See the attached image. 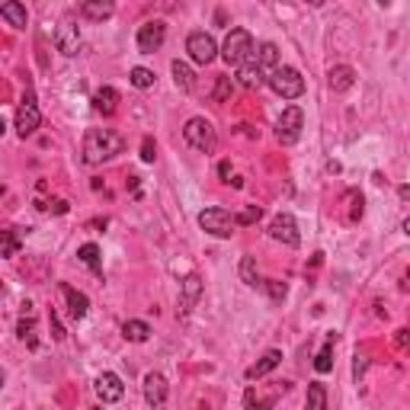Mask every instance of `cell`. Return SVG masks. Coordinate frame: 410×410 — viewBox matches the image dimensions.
I'll list each match as a JSON object with an SVG mask.
<instances>
[{"instance_id":"cell-1","label":"cell","mask_w":410,"mask_h":410,"mask_svg":"<svg viewBox=\"0 0 410 410\" xmlns=\"http://www.w3.org/2000/svg\"><path fill=\"white\" fill-rule=\"evenodd\" d=\"M122 148H125V138L112 129H90L84 135V160L87 164L112 160L116 154H122Z\"/></svg>"},{"instance_id":"cell-2","label":"cell","mask_w":410,"mask_h":410,"mask_svg":"<svg viewBox=\"0 0 410 410\" xmlns=\"http://www.w3.org/2000/svg\"><path fill=\"white\" fill-rule=\"evenodd\" d=\"M222 58L231 67L247 65V61L253 58V36L247 32V29H231V32H228V39H224Z\"/></svg>"},{"instance_id":"cell-3","label":"cell","mask_w":410,"mask_h":410,"mask_svg":"<svg viewBox=\"0 0 410 410\" xmlns=\"http://www.w3.org/2000/svg\"><path fill=\"white\" fill-rule=\"evenodd\" d=\"M183 138H186V144L193 151H199V154H212L215 144H218V135H215V125L208 119H202V116H196V119L186 122V129H183Z\"/></svg>"},{"instance_id":"cell-4","label":"cell","mask_w":410,"mask_h":410,"mask_svg":"<svg viewBox=\"0 0 410 410\" xmlns=\"http://www.w3.org/2000/svg\"><path fill=\"white\" fill-rule=\"evenodd\" d=\"M266 80H270V87L282 96V100H299V96L305 94V77H301L295 67H282L279 65Z\"/></svg>"},{"instance_id":"cell-5","label":"cell","mask_w":410,"mask_h":410,"mask_svg":"<svg viewBox=\"0 0 410 410\" xmlns=\"http://www.w3.org/2000/svg\"><path fill=\"white\" fill-rule=\"evenodd\" d=\"M199 224H202L205 234H212V237H231L234 234V215L228 212V208H222V205H212V208H205L202 215H199Z\"/></svg>"},{"instance_id":"cell-6","label":"cell","mask_w":410,"mask_h":410,"mask_svg":"<svg viewBox=\"0 0 410 410\" xmlns=\"http://www.w3.org/2000/svg\"><path fill=\"white\" fill-rule=\"evenodd\" d=\"M301 129H305V112H301L299 106H285L279 122H276V138H279V144H295V141L301 138Z\"/></svg>"},{"instance_id":"cell-7","label":"cell","mask_w":410,"mask_h":410,"mask_svg":"<svg viewBox=\"0 0 410 410\" xmlns=\"http://www.w3.org/2000/svg\"><path fill=\"white\" fill-rule=\"evenodd\" d=\"M186 52L196 65H212L215 55H218V45H215V39L208 32H193L186 39Z\"/></svg>"},{"instance_id":"cell-8","label":"cell","mask_w":410,"mask_h":410,"mask_svg":"<svg viewBox=\"0 0 410 410\" xmlns=\"http://www.w3.org/2000/svg\"><path fill=\"white\" fill-rule=\"evenodd\" d=\"M270 237H272V241H279V244H285V247H299V244H301L299 224H295V218H292L289 212H282V215H276V218H272Z\"/></svg>"},{"instance_id":"cell-9","label":"cell","mask_w":410,"mask_h":410,"mask_svg":"<svg viewBox=\"0 0 410 410\" xmlns=\"http://www.w3.org/2000/svg\"><path fill=\"white\" fill-rule=\"evenodd\" d=\"M164 39H167V26L160 19H151V23H144L138 29V52L141 55H154L164 45Z\"/></svg>"},{"instance_id":"cell-10","label":"cell","mask_w":410,"mask_h":410,"mask_svg":"<svg viewBox=\"0 0 410 410\" xmlns=\"http://www.w3.org/2000/svg\"><path fill=\"white\" fill-rule=\"evenodd\" d=\"M39 122H42V112H39L32 94H26V100L19 102V109H17V135L19 138H29L39 129Z\"/></svg>"},{"instance_id":"cell-11","label":"cell","mask_w":410,"mask_h":410,"mask_svg":"<svg viewBox=\"0 0 410 410\" xmlns=\"http://www.w3.org/2000/svg\"><path fill=\"white\" fill-rule=\"evenodd\" d=\"M55 45H58V52H61V55H67V58H74L77 52H80V29H77L71 19H65V23L58 26Z\"/></svg>"},{"instance_id":"cell-12","label":"cell","mask_w":410,"mask_h":410,"mask_svg":"<svg viewBox=\"0 0 410 410\" xmlns=\"http://www.w3.org/2000/svg\"><path fill=\"white\" fill-rule=\"evenodd\" d=\"M96 394H100L102 404H116V401H122L125 385H122V378L116 372H102L100 378H96Z\"/></svg>"},{"instance_id":"cell-13","label":"cell","mask_w":410,"mask_h":410,"mask_svg":"<svg viewBox=\"0 0 410 410\" xmlns=\"http://www.w3.org/2000/svg\"><path fill=\"white\" fill-rule=\"evenodd\" d=\"M144 401H148L154 410L164 407V401H167V378H164L160 372L144 375Z\"/></svg>"},{"instance_id":"cell-14","label":"cell","mask_w":410,"mask_h":410,"mask_svg":"<svg viewBox=\"0 0 410 410\" xmlns=\"http://www.w3.org/2000/svg\"><path fill=\"white\" fill-rule=\"evenodd\" d=\"M199 295H202V279H199L196 272H189L186 279L180 282V311H183V314H189V311H193V305L199 301Z\"/></svg>"},{"instance_id":"cell-15","label":"cell","mask_w":410,"mask_h":410,"mask_svg":"<svg viewBox=\"0 0 410 410\" xmlns=\"http://www.w3.org/2000/svg\"><path fill=\"white\" fill-rule=\"evenodd\" d=\"M61 295H65V301H67V314L74 317V321L87 317V311H90V301H87L84 292H77V289H71L67 282H61Z\"/></svg>"},{"instance_id":"cell-16","label":"cell","mask_w":410,"mask_h":410,"mask_svg":"<svg viewBox=\"0 0 410 410\" xmlns=\"http://www.w3.org/2000/svg\"><path fill=\"white\" fill-rule=\"evenodd\" d=\"M253 61H257V67H260L263 74L270 77L279 67V48L272 45V42H263L260 48H253Z\"/></svg>"},{"instance_id":"cell-17","label":"cell","mask_w":410,"mask_h":410,"mask_svg":"<svg viewBox=\"0 0 410 410\" xmlns=\"http://www.w3.org/2000/svg\"><path fill=\"white\" fill-rule=\"evenodd\" d=\"M327 80H330V90H336V94H346V90L356 84V71L349 65H336V67H330Z\"/></svg>"},{"instance_id":"cell-18","label":"cell","mask_w":410,"mask_h":410,"mask_svg":"<svg viewBox=\"0 0 410 410\" xmlns=\"http://www.w3.org/2000/svg\"><path fill=\"white\" fill-rule=\"evenodd\" d=\"M94 109L102 112V116H112V112L119 109V90L116 87H100L94 94Z\"/></svg>"},{"instance_id":"cell-19","label":"cell","mask_w":410,"mask_h":410,"mask_svg":"<svg viewBox=\"0 0 410 410\" xmlns=\"http://www.w3.org/2000/svg\"><path fill=\"white\" fill-rule=\"evenodd\" d=\"M237 80H241V87H247V90H257V87H263V80H266V74H263L260 67H257V61H247V65L237 67Z\"/></svg>"},{"instance_id":"cell-20","label":"cell","mask_w":410,"mask_h":410,"mask_svg":"<svg viewBox=\"0 0 410 410\" xmlns=\"http://www.w3.org/2000/svg\"><path fill=\"white\" fill-rule=\"evenodd\" d=\"M279 363H282V353H279V349H270V353H263L260 363L247 369V378H250V382H253V378H263V375H270Z\"/></svg>"},{"instance_id":"cell-21","label":"cell","mask_w":410,"mask_h":410,"mask_svg":"<svg viewBox=\"0 0 410 410\" xmlns=\"http://www.w3.org/2000/svg\"><path fill=\"white\" fill-rule=\"evenodd\" d=\"M19 247H23V228L0 231V257H17Z\"/></svg>"},{"instance_id":"cell-22","label":"cell","mask_w":410,"mask_h":410,"mask_svg":"<svg viewBox=\"0 0 410 410\" xmlns=\"http://www.w3.org/2000/svg\"><path fill=\"white\" fill-rule=\"evenodd\" d=\"M112 3L109 0H87V3H80V13H84L87 19H94V23H102V19L112 17Z\"/></svg>"},{"instance_id":"cell-23","label":"cell","mask_w":410,"mask_h":410,"mask_svg":"<svg viewBox=\"0 0 410 410\" xmlns=\"http://www.w3.org/2000/svg\"><path fill=\"white\" fill-rule=\"evenodd\" d=\"M0 17L7 19L10 26L13 29H26V7H23V3H17V0H7V3H3V7H0Z\"/></svg>"},{"instance_id":"cell-24","label":"cell","mask_w":410,"mask_h":410,"mask_svg":"<svg viewBox=\"0 0 410 410\" xmlns=\"http://www.w3.org/2000/svg\"><path fill=\"white\" fill-rule=\"evenodd\" d=\"M170 71H173V80H177L180 90H183V94H193V87H196V77H193V71H189L186 61H173V65H170Z\"/></svg>"},{"instance_id":"cell-25","label":"cell","mask_w":410,"mask_h":410,"mask_svg":"<svg viewBox=\"0 0 410 410\" xmlns=\"http://www.w3.org/2000/svg\"><path fill=\"white\" fill-rule=\"evenodd\" d=\"M122 336H125L129 343H144L151 336V327L144 324V321H125V324H122Z\"/></svg>"},{"instance_id":"cell-26","label":"cell","mask_w":410,"mask_h":410,"mask_svg":"<svg viewBox=\"0 0 410 410\" xmlns=\"http://www.w3.org/2000/svg\"><path fill=\"white\" fill-rule=\"evenodd\" d=\"M305 410H327V388H324L321 382H311V385H308Z\"/></svg>"},{"instance_id":"cell-27","label":"cell","mask_w":410,"mask_h":410,"mask_svg":"<svg viewBox=\"0 0 410 410\" xmlns=\"http://www.w3.org/2000/svg\"><path fill=\"white\" fill-rule=\"evenodd\" d=\"M334 340L336 336H327V343L321 346V353H317V359H314V369L321 375H327L330 369H334Z\"/></svg>"},{"instance_id":"cell-28","label":"cell","mask_w":410,"mask_h":410,"mask_svg":"<svg viewBox=\"0 0 410 410\" xmlns=\"http://www.w3.org/2000/svg\"><path fill=\"white\" fill-rule=\"evenodd\" d=\"M77 257H80V263L90 266L94 272H102V257H100V247H96V244H84V247L77 250Z\"/></svg>"},{"instance_id":"cell-29","label":"cell","mask_w":410,"mask_h":410,"mask_svg":"<svg viewBox=\"0 0 410 410\" xmlns=\"http://www.w3.org/2000/svg\"><path fill=\"white\" fill-rule=\"evenodd\" d=\"M346 205H349V212H346V224H356L359 218H363V196H359L356 189H349V193H346Z\"/></svg>"},{"instance_id":"cell-30","label":"cell","mask_w":410,"mask_h":410,"mask_svg":"<svg viewBox=\"0 0 410 410\" xmlns=\"http://www.w3.org/2000/svg\"><path fill=\"white\" fill-rule=\"evenodd\" d=\"M129 80L138 87V90H148V87H154V71H148V67H131Z\"/></svg>"},{"instance_id":"cell-31","label":"cell","mask_w":410,"mask_h":410,"mask_svg":"<svg viewBox=\"0 0 410 410\" xmlns=\"http://www.w3.org/2000/svg\"><path fill=\"white\" fill-rule=\"evenodd\" d=\"M234 94V80L231 77H218L215 80V102H228Z\"/></svg>"},{"instance_id":"cell-32","label":"cell","mask_w":410,"mask_h":410,"mask_svg":"<svg viewBox=\"0 0 410 410\" xmlns=\"http://www.w3.org/2000/svg\"><path fill=\"white\" fill-rule=\"evenodd\" d=\"M241 279L247 285H260V279H257V260L253 257H244L241 260Z\"/></svg>"},{"instance_id":"cell-33","label":"cell","mask_w":410,"mask_h":410,"mask_svg":"<svg viewBox=\"0 0 410 410\" xmlns=\"http://www.w3.org/2000/svg\"><path fill=\"white\" fill-rule=\"evenodd\" d=\"M270 407H272V401H260L257 391L247 388V394H244V410H270Z\"/></svg>"},{"instance_id":"cell-34","label":"cell","mask_w":410,"mask_h":410,"mask_svg":"<svg viewBox=\"0 0 410 410\" xmlns=\"http://www.w3.org/2000/svg\"><path fill=\"white\" fill-rule=\"evenodd\" d=\"M260 205H250V208H244L237 218H234V224H241V228H247V224H253V222H260Z\"/></svg>"},{"instance_id":"cell-35","label":"cell","mask_w":410,"mask_h":410,"mask_svg":"<svg viewBox=\"0 0 410 410\" xmlns=\"http://www.w3.org/2000/svg\"><path fill=\"white\" fill-rule=\"evenodd\" d=\"M263 289L270 292V299L272 301H282L285 299V285H282V282H276V279H266V282H260Z\"/></svg>"},{"instance_id":"cell-36","label":"cell","mask_w":410,"mask_h":410,"mask_svg":"<svg viewBox=\"0 0 410 410\" xmlns=\"http://www.w3.org/2000/svg\"><path fill=\"white\" fill-rule=\"evenodd\" d=\"M154 151H158V148H154V138H144V141H141V160H144V164H151V160L158 158Z\"/></svg>"},{"instance_id":"cell-37","label":"cell","mask_w":410,"mask_h":410,"mask_svg":"<svg viewBox=\"0 0 410 410\" xmlns=\"http://www.w3.org/2000/svg\"><path fill=\"white\" fill-rule=\"evenodd\" d=\"M365 365H369V363H365V356H359V353H356V363H353V375H356V378H363Z\"/></svg>"},{"instance_id":"cell-38","label":"cell","mask_w":410,"mask_h":410,"mask_svg":"<svg viewBox=\"0 0 410 410\" xmlns=\"http://www.w3.org/2000/svg\"><path fill=\"white\" fill-rule=\"evenodd\" d=\"M48 208H52L55 215H65V212H67V202H65V199H55V202L48 205Z\"/></svg>"},{"instance_id":"cell-39","label":"cell","mask_w":410,"mask_h":410,"mask_svg":"<svg viewBox=\"0 0 410 410\" xmlns=\"http://www.w3.org/2000/svg\"><path fill=\"white\" fill-rule=\"evenodd\" d=\"M394 340H398V346H401V349H407V330H398V336H394Z\"/></svg>"},{"instance_id":"cell-40","label":"cell","mask_w":410,"mask_h":410,"mask_svg":"<svg viewBox=\"0 0 410 410\" xmlns=\"http://www.w3.org/2000/svg\"><path fill=\"white\" fill-rule=\"evenodd\" d=\"M218 173H222V180H228V177H231V164H228V160H224L222 167H218Z\"/></svg>"},{"instance_id":"cell-41","label":"cell","mask_w":410,"mask_h":410,"mask_svg":"<svg viewBox=\"0 0 410 410\" xmlns=\"http://www.w3.org/2000/svg\"><path fill=\"white\" fill-rule=\"evenodd\" d=\"M3 131H7V122L0 119V138H3Z\"/></svg>"},{"instance_id":"cell-42","label":"cell","mask_w":410,"mask_h":410,"mask_svg":"<svg viewBox=\"0 0 410 410\" xmlns=\"http://www.w3.org/2000/svg\"><path fill=\"white\" fill-rule=\"evenodd\" d=\"M0 388H3V372H0Z\"/></svg>"}]
</instances>
